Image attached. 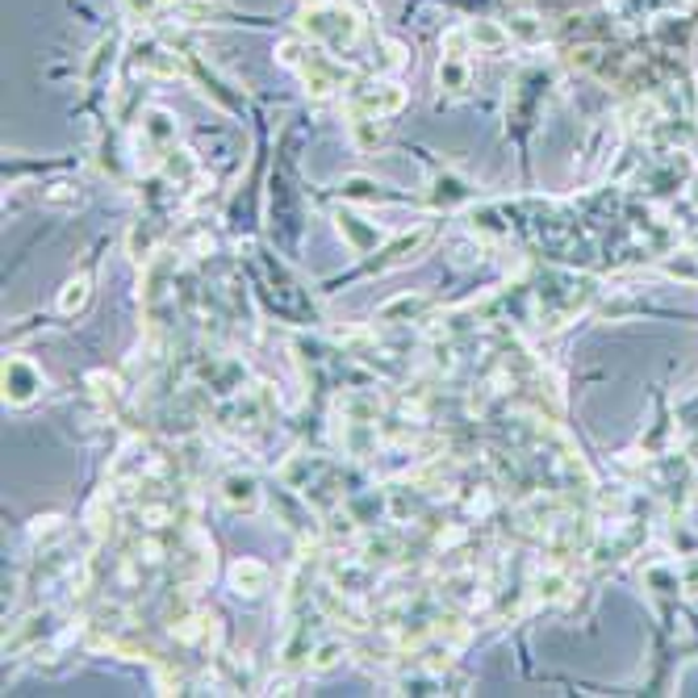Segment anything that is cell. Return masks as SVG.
<instances>
[{
  "label": "cell",
  "mask_w": 698,
  "mask_h": 698,
  "mask_svg": "<svg viewBox=\"0 0 698 698\" xmlns=\"http://www.w3.org/2000/svg\"><path fill=\"white\" fill-rule=\"evenodd\" d=\"M306 22H314V34L319 38H331L335 47H348L351 38H356V17H351L348 9H314V17H306Z\"/></svg>",
  "instance_id": "1"
},
{
  "label": "cell",
  "mask_w": 698,
  "mask_h": 698,
  "mask_svg": "<svg viewBox=\"0 0 698 698\" xmlns=\"http://www.w3.org/2000/svg\"><path fill=\"white\" fill-rule=\"evenodd\" d=\"M34 389H38V373L29 369L26 360H9L4 364V398L13 406H22L34 398Z\"/></svg>",
  "instance_id": "2"
},
{
  "label": "cell",
  "mask_w": 698,
  "mask_h": 698,
  "mask_svg": "<svg viewBox=\"0 0 698 698\" xmlns=\"http://www.w3.org/2000/svg\"><path fill=\"white\" fill-rule=\"evenodd\" d=\"M230 586L239 594H247V598H255L260 590H269V569L260 561H235V569H230Z\"/></svg>",
  "instance_id": "3"
},
{
  "label": "cell",
  "mask_w": 698,
  "mask_h": 698,
  "mask_svg": "<svg viewBox=\"0 0 698 698\" xmlns=\"http://www.w3.org/2000/svg\"><path fill=\"white\" fill-rule=\"evenodd\" d=\"M222 498L235 507V511H255V502H260V494H255V482L251 477H226L222 482Z\"/></svg>",
  "instance_id": "4"
},
{
  "label": "cell",
  "mask_w": 698,
  "mask_h": 698,
  "mask_svg": "<svg viewBox=\"0 0 698 698\" xmlns=\"http://www.w3.org/2000/svg\"><path fill=\"white\" fill-rule=\"evenodd\" d=\"M84 301H88V281L80 276V281H72V285L59 294V310H63V314H76Z\"/></svg>",
  "instance_id": "5"
},
{
  "label": "cell",
  "mask_w": 698,
  "mask_h": 698,
  "mask_svg": "<svg viewBox=\"0 0 698 698\" xmlns=\"http://www.w3.org/2000/svg\"><path fill=\"white\" fill-rule=\"evenodd\" d=\"M464 80H469V72H464V63L460 59H444V67H439V84H448V88H464Z\"/></svg>",
  "instance_id": "6"
},
{
  "label": "cell",
  "mask_w": 698,
  "mask_h": 698,
  "mask_svg": "<svg viewBox=\"0 0 698 698\" xmlns=\"http://www.w3.org/2000/svg\"><path fill=\"white\" fill-rule=\"evenodd\" d=\"M469 38H473V42H485V47H502V42H507V34H502V29L485 26V22L469 26Z\"/></svg>",
  "instance_id": "7"
},
{
  "label": "cell",
  "mask_w": 698,
  "mask_h": 698,
  "mask_svg": "<svg viewBox=\"0 0 698 698\" xmlns=\"http://www.w3.org/2000/svg\"><path fill=\"white\" fill-rule=\"evenodd\" d=\"M682 586L690 594H698V557H690V561L682 564Z\"/></svg>",
  "instance_id": "8"
},
{
  "label": "cell",
  "mask_w": 698,
  "mask_h": 698,
  "mask_svg": "<svg viewBox=\"0 0 698 698\" xmlns=\"http://www.w3.org/2000/svg\"><path fill=\"white\" fill-rule=\"evenodd\" d=\"M335 657H339V645H326L319 652V661H314V670H326V665H335Z\"/></svg>",
  "instance_id": "9"
}]
</instances>
